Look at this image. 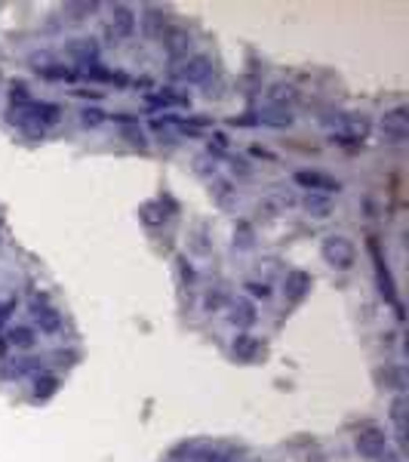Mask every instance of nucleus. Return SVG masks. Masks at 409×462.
Segmentation results:
<instances>
[{
    "label": "nucleus",
    "mask_w": 409,
    "mask_h": 462,
    "mask_svg": "<svg viewBox=\"0 0 409 462\" xmlns=\"http://www.w3.org/2000/svg\"><path fill=\"white\" fill-rule=\"evenodd\" d=\"M320 253H323V259H326V265H333V268H351L354 265V259H357V250H354V244H351L344 234H329L326 240H323V247H320Z\"/></svg>",
    "instance_id": "1"
},
{
    "label": "nucleus",
    "mask_w": 409,
    "mask_h": 462,
    "mask_svg": "<svg viewBox=\"0 0 409 462\" xmlns=\"http://www.w3.org/2000/svg\"><path fill=\"white\" fill-rule=\"evenodd\" d=\"M172 77L185 83H206L212 77V59L210 56H191L182 65L172 68Z\"/></svg>",
    "instance_id": "2"
},
{
    "label": "nucleus",
    "mask_w": 409,
    "mask_h": 462,
    "mask_svg": "<svg viewBox=\"0 0 409 462\" xmlns=\"http://www.w3.org/2000/svg\"><path fill=\"white\" fill-rule=\"evenodd\" d=\"M354 447H357V453H360V456H366V459H378V456H382V453L387 450V435H385V429L366 425L363 431H357Z\"/></svg>",
    "instance_id": "3"
},
{
    "label": "nucleus",
    "mask_w": 409,
    "mask_h": 462,
    "mask_svg": "<svg viewBox=\"0 0 409 462\" xmlns=\"http://www.w3.org/2000/svg\"><path fill=\"white\" fill-rule=\"evenodd\" d=\"M369 253H372V259H376V281H378V290H382L385 302H391L394 308H397V315L403 317V308H400V302H397V287H394V277H391V272H387V262L382 259V253H378L376 240H369Z\"/></svg>",
    "instance_id": "4"
},
{
    "label": "nucleus",
    "mask_w": 409,
    "mask_h": 462,
    "mask_svg": "<svg viewBox=\"0 0 409 462\" xmlns=\"http://www.w3.org/2000/svg\"><path fill=\"white\" fill-rule=\"evenodd\" d=\"M378 130L385 133V139L403 142V139L409 136V111H406V108H391V111H385L382 120H378Z\"/></svg>",
    "instance_id": "5"
},
{
    "label": "nucleus",
    "mask_w": 409,
    "mask_h": 462,
    "mask_svg": "<svg viewBox=\"0 0 409 462\" xmlns=\"http://www.w3.org/2000/svg\"><path fill=\"white\" fill-rule=\"evenodd\" d=\"M296 185H301V188L314 191V195H333V191H339L342 185L333 179V176H323V173H314V170H299L296 176Z\"/></svg>",
    "instance_id": "6"
},
{
    "label": "nucleus",
    "mask_w": 409,
    "mask_h": 462,
    "mask_svg": "<svg viewBox=\"0 0 409 462\" xmlns=\"http://www.w3.org/2000/svg\"><path fill=\"white\" fill-rule=\"evenodd\" d=\"M135 13L129 10V6L124 3H117V6H111V22H108V31H111V38H133L135 34Z\"/></svg>",
    "instance_id": "7"
},
{
    "label": "nucleus",
    "mask_w": 409,
    "mask_h": 462,
    "mask_svg": "<svg viewBox=\"0 0 409 462\" xmlns=\"http://www.w3.org/2000/svg\"><path fill=\"white\" fill-rule=\"evenodd\" d=\"M65 53H68L74 62H81V65H96V62H99V44L92 38L68 40V44H65Z\"/></svg>",
    "instance_id": "8"
},
{
    "label": "nucleus",
    "mask_w": 409,
    "mask_h": 462,
    "mask_svg": "<svg viewBox=\"0 0 409 462\" xmlns=\"http://www.w3.org/2000/svg\"><path fill=\"white\" fill-rule=\"evenodd\" d=\"M290 207H296V195H290V191H268V195L258 201V213H265V216H280V213H286Z\"/></svg>",
    "instance_id": "9"
},
{
    "label": "nucleus",
    "mask_w": 409,
    "mask_h": 462,
    "mask_svg": "<svg viewBox=\"0 0 409 462\" xmlns=\"http://www.w3.org/2000/svg\"><path fill=\"white\" fill-rule=\"evenodd\" d=\"M311 274L308 272H286L283 277V293L290 302H301L308 293H311Z\"/></svg>",
    "instance_id": "10"
},
{
    "label": "nucleus",
    "mask_w": 409,
    "mask_h": 462,
    "mask_svg": "<svg viewBox=\"0 0 409 462\" xmlns=\"http://www.w3.org/2000/svg\"><path fill=\"white\" fill-rule=\"evenodd\" d=\"M31 317L37 321V327L43 333H56L62 327V315L47 302H31Z\"/></svg>",
    "instance_id": "11"
},
{
    "label": "nucleus",
    "mask_w": 409,
    "mask_h": 462,
    "mask_svg": "<svg viewBox=\"0 0 409 462\" xmlns=\"http://www.w3.org/2000/svg\"><path fill=\"white\" fill-rule=\"evenodd\" d=\"M299 99V92L290 87V83H274V87H268L265 92V108H286L290 111V105Z\"/></svg>",
    "instance_id": "12"
},
{
    "label": "nucleus",
    "mask_w": 409,
    "mask_h": 462,
    "mask_svg": "<svg viewBox=\"0 0 409 462\" xmlns=\"http://www.w3.org/2000/svg\"><path fill=\"white\" fill-rule=\"evenodd\" d=\"M256 305L249 299H234L231 308H228V321H231L234 327H253L256 324Z\"/></svg>",
    "instance_id": "13"
},
{
    "label": "nucleus",
    "mask_w": 409,
    "mask_h": 462,
    "mask_svg": "<svg viewBox=\"0 0 409 462\" xmlns=\"http://www.w3.org/2000/svg\"><path fill=\"white\" fill-rule=\"evenodd\" d=\"M231 352H234L237 361H256L258 354H262V339H258V336H249V333H243V336L234 339Z\"/></svg>",
    "instance_id": "14"
},
{
    "label": "nucleus",
    "mask_w": 409,
    "mask_h": 462,
    "mask_svg": "<svg viewBox=\"0 0 409 462\" xmlns=\"http://www.w3.org/2000/svg\"><path fill=\"white\" fill-rule=\"evenodd\" d=\"M406 410H409L406 395H397L391 401V422H394V431H397L400 444H406Z\"/></svg>",
    "instance_id": "15"
},
{
    "label": "nucleus",
    "mask_w": 409,
    "mask_h": 462,
    "mask_svg": "<svg viewBox=\"0 0 409 462\" xmlns=\"http://www.w3.org/2000/svg\"><path fill=\"white\" fill-rule=\"evenodd\" d=\"M28 111H31L34 124H37L40 130H43V126L59 124V115H62L59 105H49V102H40V105H37V102H31V105H28Z\"/></svg>",
    "instance_id": "16"
},
{
    "label": "nucleus",
    "mask_w": 409,
    "mask_h": 462,
    "mask_svg": "<svg viewBox=\"0 0 409 462\" xmlns=\"http://www.w3.org/2000/svg\"><path fill=\"white\" fill-rule=\"evenodd\" d=\"M163 44H167L169 56H182L191 47V34L185 28H169V31H163Z\"/></svg>",
    "instance_id": "17"
},
{
    "label": "nucleus",
    "mask_w": 409,
    "mask_h": 462,
    "mask_svg": "<svg viewBox=\"0 0 409 462\" xmlns=\"http://www.w3.org/2000/svg\"><path fill=\"white\" fill-rule=\"evenodd\" d=\"M292 111L286 108H265L262 115L256 117V124H265V126H292Z\"/></svg>",
    "instance_id": "18"
},
{
    "label": "nucleus",
    "mask_w": 409,
    "mask_h": 462,
    "mask_svg": "<svg viewBox=\"0 0 409 462\" xmlns=\"http://www.w3.org/2000/svg\"><path fill=\"white\" fill-rule=\"evenodd\" d=\"M142 222L151 225V229H157V225H163L167 222V210H163V204H157V201H148V204H142Z\"/></svg>",
    "instance_id": "19"
},
{
    "label": "nucleus",
    "mask_w": 409,
    "mask_h": 462,
    "mask_svg": "<svg viewBox=\"0 0 409 462\" xmlns=\"http://www.w3.org/2000/svg\"><path fill=\"white\" fill-rule=\"evenodd\" d=\"M305 207L311 216H317V219H326L329 216V210H333V204H329V195H308L305 197Z\"/></svg>",
    "instance_id": "20"
},
{
    "label": "nucleus",
    "mask_w": 409,
    "mask_h": 462,
    "mask_svg": "<svg viewBox=\"0 0 409 462\" xmlns=\"http://www.w3.org/2000/svg\"><path fill=\"white\" fill-rule=\"evenodd\" d=\"M6 339H10V345H12V348H31V345H34V339H37V333H34L31 327H12L10 336H6Z\"/></svg>",
    "instance_id": "21"
},
{
    "label": "nucleus",
    "mask_w": 409,
    "mask_h": 462,
    "mask_svg": "<svg viewBox=\"0 0 409 462\" xmlns=\"http://www.w3.org/2000/svg\"><path fill=\"white\" fill-rule=\"evenodd\" d=\"M382 382H385V386H391L394 392L403 395V388H406V373H403V367H387L385 373H382Z\"/></svg>",
    "instance_id": "22"
},
{
    "label": "nucleus",
    "mask_w": 409,
    "mask_h": 462,
    "mask_svg": "<svg viewBox=\"0 0 409 462\" xmlns=\"http://www.w3.org/2000/svg\"><path fill=\"white\" fill-rule=\"evenodd\" d=\"M194 462H231V453L222 450V447H203V450L194 453Z\"/></svg>",
    "instance_id": "23"
},
{
    "label": "nucleus",
    "mask_w": 409,
    "mask_h": 462,
    "mask_svg": "<svg viewBox=\"0 0 409 462\" xmlns=\"http://www.w3.org/2000/svg\"><path fill=\"white\" fill-rule=\"evenodd\" d=\"M86 77H92V81H102V83H124V77L114 74V71H108L105 65H86Z\"/></svg>",
    "instance_id": "24"
},
{
    "label": "nucleus",
    "mask_w": 409,
    "mask_h": 462,
    "mask_svg": "<svg viewBox=\"0 0 409 462\" xmlns=\"http://www.w3.org/2000/svg\"><path fill=\"white\" fill-rule=\"evenodd\" d=\"M253 240H256V234H253V225H247V222H240L234 229V247H240V250H249L253 247Z\"/></svg>",
    "instance_id": "25"
},
{
    "label": "nucleus",
    "mask_w": 409,
    "mask_h": 462,
    "mask_svg": "<svg viewBox=\"0 0 409 462\" xmlns=\"http://www.w3.org/2000/svg\"><path fill=\"white\" fill-rule=\"evenodd\" d=\"M188 96H176V90H163L157 96H148V105H185Z\"/></svg>",
    "instance_id": "26"
},
{
    "label": "nucleus",
    "mask_w": 409,
    "mask_h": 462,
    "mask_svg": "<svg viewBox=\"0 0 409 462\" xmlns=\"http://www.w3.org/2000/svg\"><path fill=\"white\" fill-rule=\"evenodd\" d=\"M10 102L16 105V108H25V105H31V96H28V87H25V83H12V87H10Z\"/></svg>",
    "instance_id": "27"
},
{
    "label": "nucleus",
    "mask_w": 409,
    "mask_h": 462,
    "mask_svg": "<svg viewBox=\"0 0 409 462\" xmlns=\"http://www.w3.org/2000/svg\"><path fill=\"white\" fill-rule=\"evenodd\" d=\"M105 117H108V115H105L102 108H83V111H81V124H83V126H102Z\"/></svg>",
    "instance_id": "28"
},
{
    "label": "nucleus",
    "mask_w": 409,
    "mask_h": 462,
    "mask_svg": "<svg viewBox=\"0 0 409 462\" xmlns=\"http://www.w3.org/2000/svg\"><path fill=\"white\" fill-rule=\"evenodd\" d=\"M56 388H59V379L56 376H43V379H37V397H53L56 395Z\"/></svg>",
    "instance_id": "29"
},
{
    "label": "nucleus",
    "mask_w": 409,
    "mask_h": 462,
    "mask_svg": "<svg viewBox=\"0 0 409 462\" xmlns=\"http://www.w3.org/2000/svg\"><path fill=\"white\" fill-rule=\"evenodd\" d=\"M96 10H99L96 3H71V6H68V13H71V16H74V22H81V19L92 16V13H96Z\"/></svg>",
    "instance_id": "30"
},
{
    "label": "nucleus",
    "mask_w": 409,
    "mask_h": 462,
    "mask_svg": "<svg viewBox=\"0 0 409 462\" xmlns=\"http://www.w3.org/2000/svg\"><path fill=\"white\" fill-rule=\"evenodd\" d=\"M243 290H249V296H256V299H268V296H271L268 283H258V281H249Z\"/></svg>",
    "instance_id": "31"
},
{
    "label": "nucleus",
    "mask_w": 409,
    "mask_h": 462,
    "mask_svg": "<svg viewBox=\"0 0 409 462\" xmlns=\"http://www.w3.org/2000/svg\"><path fill=\"white\" fill-rule=\"evenodd\" d=\"M145 28H148V34L160 31V10H145Z\"/></svg>",
    "instance_id": "32"
},
{
    "label": "nucleus",
    "mask_w": 409,
    "mask_h": 462,
    "mask_svg": "<svg viewBox=\"0 0 409 462\" xmlns=\"http://www.w3.org/2000/svg\"><path fill=\"white\" fill-rule=\"evenodd\" d=\"M225 148H228V139L222 136V133H215V136H212V145H210V154H212V151L219 154V151H225Z\"/></svg>",
    "instance_id": "33"
},
{
    "label": "nucleus",
    "mask_w": 409,
    "mask_h": 462,
    "mask_svg": "<svg viewBox=\"0 0 409 462\" xmlns=\"http://www.w3.org/2000/svg\"><path fill=\"white\" fill-rule=\"evenodd\" d=\"M234 173H240V176H249L253 170H249V163L247 160H234Z\"/></svg>",
    "instance_id": "34"
},
{
    "label": "nucleus",
    "mask_w": 409,
    "mask_h": 462,
    "mask_svg": "<svg viewBox=\"0 0 409 462\" xmlns=\"http://www.w3.org/2000/svg\"><path fill=\"white\" fill-rule=\"evenodd\" d=\"M378 462H403V459H400V453H391V450H385L382 456H378Z\"/></svg>",
    "instance_id": "35"
},
{
    "label": "nucleus",
    "mask_w": 409,
    "mask_h": 462,
    "mask_svg": "<svg viewBox=\"0 0 409 462\" xmlns=\"http://www.w3.org/2000/svg\"><path fill=\"white\" fill-rule=\"evenodd\" d=\"M6 315H10V308H6V305H0V327L6 324Z\"/></svg>",
    "instance_id": "36"
}]
</instances>
